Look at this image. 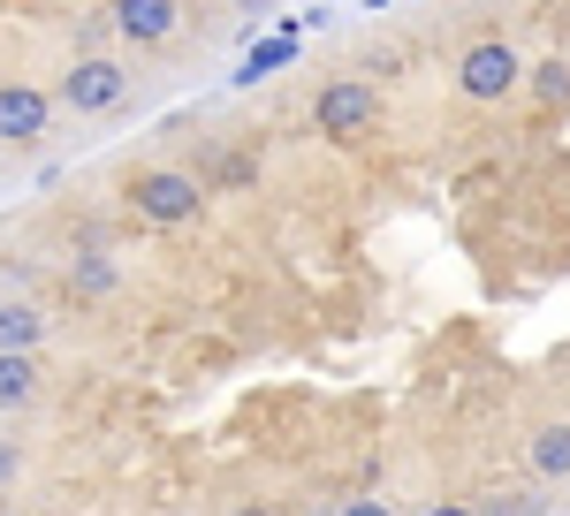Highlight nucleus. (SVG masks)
I'll return each instance as SVG.
<instances>
[{
	"instance_id": "1a4fd4ad",
	"label": "nucleus",
	"mask_w": 570,
	"mask_h": 516,
	"mask_svg": "<svg viewBox=\"0 0 570 516\" xmlns=\"http://www.w3.org/2000/svg\"><path fill=\"white\" fill-rule=\"evenodd\" d=\"M532 472L540 478H570V418H556V426H540L532 433Z\"/></svg>"
},
{
	"instance_id": "423d86ee",
	"label": "nucleus",
	"mask_w": 570,
	"mask_h": 516,
	"mask_svg": "<svg viewBox=\"0 0 570 516\" xmlns=\"http://www.w3.org/2000/svg\"><path fill=\"white\" fill-rule=\"evenodd\" d=\"M46 122H53V99L8 77V85H0V145H39Z\"/></svg>"
},
{
	"instance_id": "6e6552de",
	"label": "nucleus",
	"mask_w": 570,
	"mask_h": 516,
	"mask_svg": "<svg viewBox=\"0 0 570 516\" xmlns=\"http://www.w3.org/2000/svg\"><path fill=\"white\" fill-rule=\"evenodd\" d=\"M525 91L540 99V107H556V115H570V61H563V53L532 61V69H525Z\"/></svg>"
},
{
	"instance_id": "ddd939ff",
	"label": "nucleus",
	"mask_w": 570,
	"mask_h": 516,
	"mask_svg": "<svg viewBox=\"0 0 570 516\" xmlns=\"http://www.w3.org/2000/svg\"><path fill=\"white\" fill-rule=\"evenodd\" d=\"M426 516H480V509H472V502H434Z\"/></svg>"
},
{
	"instance_id": "f03ea898",
	"label": "nucleus",
	"mask_w": 570,
	"mask_h": 516,
	"mask_svg": "<svg viewBox=\"0 0 570 516\" xmlns=\"http://www.w3.org/2000/svg\"><path fill=\"white\" fill-rule=\"evenodd\" d=\"M312 122H320V137H335V145H357V137H373V122H381V91L365 85V77H335V85H320V99H312Z\"/></svg>"
},
{
	"instance_id": "9d476101",
	"label": "nucleus",
	"mask_w": 570,
	"mask_h": 516,
	"mask_svg": "<svg viewBox=\"0 0 570 516\" xmlns=\"http://www.w3.org/2000/svg\"><path fill=\"white\" fill-rule=\"evenodd\" d=\"M39 343H46L39 311H31V304H0V349H31V357H39Z\"/></svg>"
},
{
	"instance_id": "7ed1b4c3",
	"label": "nucleus",
	"mask_w": 570,
	"mask_h": 516,
	"mask_svg": "<svg viewBox=\"0 0 570 516\" xmlns=\"http://www.w3.org/2000/svg\"><path fill=\"white\" fill-rule=\"evenodd\" d=\"M456 91L480 99V107L510 99V91H525V61H518V46H502V39L464 46V61H456Z\"/></svg>"
},
{
	"instance_id": "9b49d317",
	"label": "nucleus",
	"mask_w": 570,
	"mask_h": 516,
	"mask_svg": "<svg viewBox=\"0 0 570 516\" xmlns=\"http://www.w3.org/2000/svg\"><path fill=\"white\" fill-rule=\"evenodd\" d=\"M77 289H85V297H107V289H115V258L85 251V258H77Z\"/></svg>"
},
{
	"instance_id": "4468645a",
	"label": "nucleus",
	"mask_w": 570,
	"mask_h": 516,
	"mask_svg": "<svg viewBox=\"0 0 570 516\" xmlns=\"http://www.w3.org/2000/svg\"><path fill=\"white\" fill-rule=\"evenodd\" d=\"M343 516H395V509H389V502H351Z\"/></svg>"
},
{
	"instance_id": "0eeeda50",
	"label": "nucleus",
	"mask_w": 570,
	"mask_h": 516,
	"mask_svg": "<svg viewBox=\"0 0 570 516\" xmlns=\"http://www.w3.org/2000/svg\"><path fill=\"white\" fill-rule=\"evenodd\" d=\"M31 403H39V357L0 349V410H31Z\"/></svg>"
},
{
	"instance_id": "2eb2a0df",
	"label": "nucleus",
	"mask_w": 570,
	"mask_h": 516,
	"mask_svg": "<svg viewBox=\"0 0 570 516\" xmlns=\"http://www.w3.org/2000/svg\"><path fill=\"white\" fill-rule=\"evenodd\" d=\"M228 516H274V502H236Z\"/></svg>"
},
{
	"instance_id": "f257e3e1",
	"label": "nucleus",
	"mask_w": 570,
	"mask_h": 516,
	"mask_svg": "<svg viewBox=\"0 0 570 516\" xmlns=\"http://www.w3.org/2000/svg\"><path fill=\"white\" fill-rule=\"evenodd\" d=\"M130 206H137V220H153V228H190V220L206 214V182L183 175V168H137Z\"/></svg>"
},
{
	"instance_id": "f8f14e48",
	"label": "nucleus",
	"mask_w": 570,
	"mask_h": 516,
	"mask_svg": "<svg viewBox=\"0 0 570 516\" xmlns=\"http://www.w3.org/2000/svg\"><path fill=\"white\" fill-rule=\"evenodd\" d=\"M16 472H23V448H16V440H0V494L16 486Z\"/></svg>"
},
{
	"instance_id": "20e7f679",
	"label": "nucleus",
	"mask_w": 570,
	"mask_h": 516,
	"mask_svg": "<svg viewBox=\"0 0 570 516\" xmlns=\"http://www.w3.org/2000/svg\"><path fill=\"white\" fill-rule=\"evenodd\" d=\"M122 91H130V69L115 53H77L69 77H61V107L69 115H107V107H122Z\"/></svg>"
},
{
	"instance_id": "39448f33",
	"label": "nucleus",
	"mask_w": 570,
	"mask_h": 516,
	"mask_svg": "<svg viewBox=\"0 0 570 516\" xmlns=\"http://www.w3.org/2000/svg\"><path fill=\"white\" fill-rule=\"evenodd\" d=\"M107 23L130 46H168L183 23V0H107Z\"/></svg>"
},
{
	"instance_id": "dca6fc26",
	"label": "nucleus",
	"mask_w": 570,
	"mask_h": 516,
	"mask_svg": "<svg viewBox=\"0 0 570 516\" xmlns=\"http://www.w3.org/2000/svg\"><path fill=\"white\" fill-rule=\"evenodd\" d=\"M0 516H16V509H0Z\"/></svg>"
}]
</instances>
